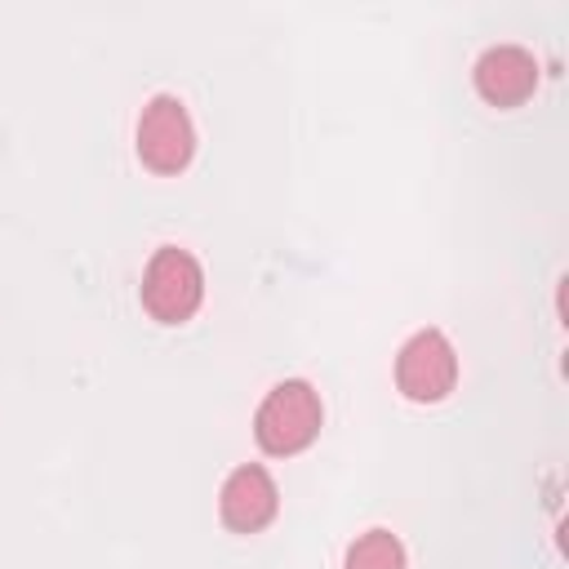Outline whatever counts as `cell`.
<instances>
[{
    "instance_id": "cell-1",
    "label": "cell",
    "mask_w": 569,
    "mask_h": 569,
    "mask_svg": "<svg viewBox=\"0 0 569 569\" xmlns=\"http://www.w3.org/2000/svg\"><path fill=\"white\" fill-rule=\"evenodd\" d=\"M320 427H325V405L307 378L276 382L253 413V440L271 458H293V453L311 449Z\"/></svg>"
},
{
    "instance_id": "cell-2",
    "label": "cell",
    "mask_w": 569,
    "mask_h": 569,
    "mask_svg": "<svg viewBox=\"0 0 569 569\" xmlns=\"http://www.w3.org/2000/svg\"><path fill=\"white\" fill-rule=\"evenodd\" d=\"M138 298H142V311L156 325H187L204 302V267H200V258L191 249L160 244L142 267Z\"/></svg>"
},
{
    "instance_id": "cell-3",
    "label": "cell",
    "mask_w": 569,
    "mask_h": 569,
    "mask_svg": "<svg viewBox=\"0 0 569 569\" xmlns=\"http://www.w3.org/2000/svg\"><path fill=\"white\" fill-rule=\"evenodd\" d=\"M133 147L151 173H164V178L182 173L196 160V124H191V111L182 107V98L156 93L138 116Z\"/></svg>"
},
{
    "instance_id": "cell-4",
    "label": "cell",
    "mask_w": 569,
    "mask_h": 569,
    "mask_svg": "<svg viewBox=\"0 0 569 569\" xmlns=\"http://www.w3.org/2000/svg\"><path fill=\"white\" fill-rule=\"evenodd\" d=\"M396 387L413 405H436L458 387V351L440 329H418L396 351Z\"/></svg>"
},
{
    "instance_id": "cell-5",
    "label": "cell",
    "mask_w": 569,
    "mask_h": 569,
    "mask_svg": "<svg viewBox=\"0 0 569 569\" xmlns=\"http://www.w3.org/2000/svg\"><path fill=\"white\" fill-rule=\"evenodd\" d=\"M280 511V489L262 462H240L218 489V516L231 533H262Z\"/></svg>"
},
{
    "instance_id": "cell-6",
    "label": "cell",
    "mask_w": 569,
    "mask_h": 569,
    "mask_svg": "<svg viewBox=\"0 0 569 569\" xmlns=\"http://www.w3.org/2000/svg\"><path fill=\"white\" fill-rule=\"evenodd\" d=\"M471 84H476V93L489 107L511 111V107L533 98V89H538V58L529 49H520V44H489L476 58V67H471Z\"/></svg>"
},
{
    "instance_id": "cell-7",
    "label": "cell",
    "mask_w": 569,
    "mask_h": 569,
    "mask_svg": "<svg viewBox=\"0 0 569 569\" xmlns=\"http://www.w3.org/2000/svg\"><path fill=\"white\" fill-rule=\"evenodd\" d=\"M342 569H409V556H405V542L391 529H365L347 547Z\"/></svg>"
}]
</instances>
